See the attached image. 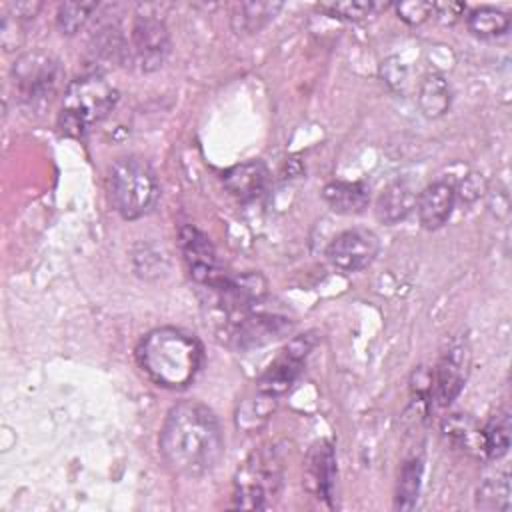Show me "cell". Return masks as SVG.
<instances>
[{
    "label": "cell",
    "mask_w": 512,
    "mask_h": 512,
    "mask_svg": "<svg viewBox=\"0 0 512 512\" xmlns=\"http://www.w3.org/2000/svg\"><path fill=\"white\" fill-rule=\"evenodd\" d=\"M284 452L276 442L254 448L244 462L236 468L232 506L242 510H266L270 508L284 486Z\"/></svg>",
    "instance_id": "3957f363"
},
{
    "label": "cell",
    "mask_w": 512,
    "mask_h": 512,
    "mask_svg": "<svg viewBox=\"0 0 512 512\" xmlns=\"http://www.w3.org/2000/svg\"><path fill=\"white\" fill-rule=\"evenodd\" d=\"M224 336L234 344L236 348H252L266 344L270 340H276L286 330H290V322L280 316H268V314H254L244 312L232 318L224 320Z\"/></svg>",
    "instance_id": "7c38bea8"
},
{
    "label": "cell",
    "mask_w": 512,
    "mask_h": 512,
    "mask_svg": "<svg viewBox=\"0 0 512 512\" xmlns=\"http://www.w3.org/2000/svg\"><path fill=\"white\" fill-rule=\"evenodd\" d=\"M118 102V90L102 74H86L66 86L58 128L66 136L80 138L90 126L104 120Z\"/></svg>",
    "instance_id": "277c9868"
},
{
    "label": "cell",
    "mask_w": 512,
    "mask_h": 512,
    "mask_svg": "<svg viewBox=\"0 0 512 512\" xmlns=\"http://www.w3.org/2000/svg\"><path fill=\"white\" fill-rule=\"evenodd\" d=\"M336 484V454L334 446L328 440H318L310 446L306 460H304V474L302 486L306 492L316 496L318 500L326 502L332 508Z\"/></svg>",
    "instance_id": "4fadbf2b"
},
{
    "label": "cell",
    "mask_w": 512,
    "mask_h": 512,
    "mask_svg": "<svg viewBox=\"0 0 512 512\" xmlns=\"http://www.w3.org/2000/svg\"><path fill=\"white\" fill-rule=\"evenodd\" d=\"M476 506L482 510H510V474L486 478L476 492Z\"/></svg>",
    "instance_id": "d4e9b609"
},
{
    "label": "cell",
    "mask_w": 512,
    "mask_h": 512,
    "mask_svg": "<svg viewBox=\"0 0 512 512\" xmlns=\"http://www.w3.org/2000/svg\"><path fill=\"white\" fill-rule=\"evenodd\" d=\"M432 6H434V2H422V0H406V2L394 4L398 18L412 26L428 20L432 16Z\"/></svg>",
    "instance_id": "83f0119b"
},
{
    "label": "cell",
    "mask_w": 512,
    "mask_h": 512,
    "mask_svg": "<svg viewBox=\"0 0 512 512\" xmlns=\"http://www.w3.org/2000/svg\"><path fill=\"white\" fill-rule=\"evenodd\" d=\"M510 448V412L498 410L482 426V450L490 460L502 458Z\"/></svg>",
    "instance_id": "603a6c76"
},
{
    "label": "cell",
    "mask_w": 512,
    "mask_h": 512,
    "mask_svg": "<svg viewBox=\"0 0 512 512\" xmlns=\"http://www.w3.org/2000/svg\"><path fill=\"white\" fill-rule=\"evenodd\" d=\"M416 200H418V192L414 184L406 178H398L380 192L374 208L376 218L388 226L398 224L404 218H408L412 210H416Z\"/></svg>",
    "instance_id": "9a60e30c"
},
{
    "label": "cell",
    "mask_w": 512,
    "mask_h": 512,
    "mask_svg": "<svg viewBox=\"0 0 512 512\" xmlns=\"http://www.w3.org/2000/svg\"><path fill=\"white\" fill-rule=\"evenodd\" d=\"M422 472L424 462L422 456H410L404 460L398 482H396V494H394V508L396 510H412L416 506L420 484H422Z\"/></svg>",
    "instance_id": "44dd1931"
},
{
    "label": "cell",
    "mask_w": 512,
    "mask_h": 512,
    "mask_svg": "<svg viewBox=\"0 0 512 512\" xmlns=\"http://www.w3.org/2000/svg\"><path fill=\"white\" fill-rule=\"evenodd\" d=\"M178 248L188 268V274L196 284L206 286L210 290H218L224 284L228 272L220 262L214 244L200 228L192 224L180 226Z\"/></svg>",
    "instance_id": "52a82bcc"
},
{
    "label": "cell",
    "mask_w": 512,
    "mask_h": 512,
    "mask_svg": "<svg viewBox=\"0 0 512 512\" xmlns=\"http://www.w3.org/2000/svg\"><path fill=\"white\" fill-rule=\"evenodd\" d=\"M468 30L478 38H496L508 32L510 14L492 6L474 8L466 18Z\"/></svg>",
    "instance_id": "cb8c5ba5"
},
{
    "label": "cell",
    "mask_w": 512,
    "mask_h": 512,
    "mask_svg": "<svg viewBox=\"0 0 512 512\" xmlns=\"http://www.w3.org/2000/svg\"><path fill=\"white\" fill-rule=\"evenodd\" d=\"M380 250L378 236L368 228H350L340 232L326 248L330 264L342 272H360L368 268Z\"/></svg>",
    "instance_id": "30bf717a"
},
{
    "label": "cell",
    "mask_w": 512,
    "mask_h": 512,
    "mask_svg": "<svg viewBox=\"0 0 512 512\" xmlns=\"http://www.w3.org/2000/svg\"><path fill=\"white\" fill-rule=\"evenodd\" d=\"M450 102H452V90L448 80L440 74H428L422 80L420 92H418L420 110L428 118H438L450 108Z\"/></svg>",
    "instance_id": "7402d4cb"
},
{
    "label": "cell",
    "mask_w": 512,
    "mask_h": 512,
    "mask_svg": "<svg viewBox=\"0 0 512 512\" xmlns=\"http://www.w3.org/2000/svg\"><path fill=\"white\" fill-rule=\"evenodd\" d=\"M470 346L466 338H454L432 370V398L438 406H448L464 388L470 370Z\"/></svg>",
    "instance_id": "9c48e42d"
},
{
    "label": "cell",
    "mask_w": 512,
    "mask_h": 512,
    "mask_svg": "<svg viewBox=\"0 0 512 512\" xmlns=\"http://www.w3.org/2000/svg\"><path fill=\"white\" fill-rule=\"evenodd\" d=\"M276 404H278V398L254 390V394L242 398L236 406V412H234L236 428L242 432L260 430L274 414Z\"/></svg>",
    "instance_id": "d6986e66"
},
{
    "label": "cell",
    "mask_w": 512,
    "mask_h": 512,
    "mask_svg": "<svg viewBox=\"0 0 512 512\" xmlns=\"http://www.w3.org/2000/svg\"><path fill=\"white\" fill-rule=\"evenodd\" d=\"M318 8L332 18L358 22V20H364V18L376 14L378 10L386 8V4H378V2H370V0H348V2H324Z\"/></svg>",
    "instance_id": "4316f807"
},
{
    "label": "cell",
    "mask_w": 512,
    "mask_h": 512,
    "mask_svg": "<svg viewBox=\"0 0 512 512\" xmlns=\"http://www.w3.org/2000/svg\"><path fill=\"white\" fill-rule=\"evenodd\" d=\"M316 342H318L316 332L294 336L284 346L280 356H276V360L258 376L254 390L274 398H280L282 394H286L302 374L304 362L312 352V348L316 346Z\"/></svg>",
    "instance_id": "ba28073f"
},
{
    "label": "cell",
    "mask_w": 512,
    "mask_h": 512,
    "mask_svg": "<svg viewBox=\"0 0 512 512\" xmlns=\"http://www.w3.org/2000/svg\"><path fill=\"white\" fill-rule=\"evenodd\" d=\"M98 8L96 2H64L56 12V24L62 34L72 36L84 28L92 12Z\"/></svg>",
    "instance_id": "484cf974"
},
{
    "label": "cell",
    "mask_w": 512,
    "mask_h": 512,
    "mask_svg": "<svg viewBox=\"0 0 512 512\" xmlns=\"http://www.w3.org/2000/svg\"><path fill=\"white\" fill-rule=\"evenodd\" d=\"M268 168L262 160H248L230 168L222 182L224 188L242 202L258 198L268 186Z\"/></svg>",
    "instance_id": "2e32d148"
},
{
    "label": "cell",
    "mask_w": 512,
    "mask_h": 512,
    "mask_svg": "<svg viewBox=\"0 0 512 512\" xmlns=\"http://www.w3.org/2000/svg\"><path fill=\"white\" fill-rule=\"evenodd\" d=\"M382 76L390 88H394L398 92L404 90L406 70L398 58H388L386 62H382Z\"/></svg>",
    "instance_id": "f1b7e54d"
},
{
    "label": "cell",
    "mask_w": 512,
    "mask_h": 512,
    "mask_svg": "<svg viewBox=\"0 0 512 512\" xmlns=\"http://www.w3.org/2000/svg\"><path fill=\"white\" fill-rule=\"evenodd\" d=\"M40 8H42L40 2H18V4H12V14L20 20L34 18Z\"/></svg>",
    "instance_id": "4dcf8cb0"
},
{
    "label": "cell",
    "mask_w": 512,
    "mask_h": 512,
    "mask_svg": "<svg viewBox=\"0 0 512 512\" xmlns=\"http://www.w3.org/2000/svg\"><path fill=\"white\" fill-rule=\"evenodd\" d=\"M322 196L326 200V204L336 212V214H344V216H352V214H360L364 212V208L370 202V188L366 182L354 180H334L328 182L322 190Z\"/></svg>",
    "instance_id": "e0dca14e"
},
{
    "label": "cell",
    "mask_w": 512,
    "mask_h": 512,
    "mask_svg": "<svg viewBox=\"0 0 512 512\" xmlns=\"http://www.w3.org/2000/svg\"><path fill=\"white\" fill-rule=\"evenodd\" d=\"M136 360L156 386L182 390L200 372L204 348L194 334L174 326H162L142 336L136 348Z\"/></svg>",
    "instance_id": "7a4b0ae2"
},
{
    "label": "cell",
    "mask_w": 512,
    "mask_h": 512,
    "mask_svg": "<svg viewBox=\"0 0 512 512\" xmlns=\"http://www.w3.org/2000/svg\"><path fill=\"white\" fill-rule=\"evenodd\" d=\"M464 12H466V4H462V2H434V6H432V14L442 24L458 22Z\"/></svg>",
    "instance_id": "f546056e"
},
{
    "label": "cell",
    "mask_w": 512,
    "mask_h": 512,
    "mask_svg": "<svg viewBox=\"0 0 512 512\" xmlns=\"http://www.w3.org/2000/svg\"><path fill=\"white\" fill-rule=\"evenodd\" d=\"M12 78L22 104L28 108H44L58 94L64 70L52 54L30 50L14 62Z\"/></svg>",
    "instance_id": "8992f818"
},
{
    "label": "cell",
    "mask_w": 512,
    "mask_h": 512,
    "mask_svg": "<svg viewBox=\"0 0 512 512\" xmlns=\"http://www.w3.org/2000/svg\"><path fill=\"white\" fill-rule=\"evenodd\" d=\"M132 52L142 72L162 68L170 54V32L154 14L136 16L132 24Z\"/></svg>",
    "instance_id": "8fae6325"
},
{
    "label": "cell",
    "mask_w": 512,
    "mask_h": 512,
    "mask_svg": "<svg viewBox=\"0 0 512 512\" xmlns=\"http://www.w3.org/2000/svg\"><path fill=\"white\" fill-rule=\"evenodd\" d=\"M442 434L460 450L468 454L484 456L482 450V426L466 414H450L442 420Z\"/></svg>",
    "instance_id": "ffe728a7"
},
{
    "label": "cell",
    "mask_w": 512,
    "mask_h": 512,
    "mask_svg": "<svg viewBox=\"0 0 512 512\" xmlns=\"http://www.w3.org/2000/svg\"><path fill=\"white\" fill-rule=\"evenodd\" d=\"M282 6H284L282 2H270V0L240 2L234 6V12H232V28L238 34H258L264 26H268L278 16Z\"/></svg>",
    "instance_id": "ac0fdd59"
},
{
    "label": "cell",
    "mask_w": 512,
    "mask_h": 512,
    "mask_svg": "<svg viewBox=\"0 0 512 512\" xmlns=\"http://www.w3.org/2000/svg\"><path fill=\"white\" fill-rule=\"evenodd\" d=\"M456 204V186L450 180H434L422 192H418L416 212L422 228L438 230L442 228Z\"/></svg>",
    "instance_id": "5bb4252c"
},
{
    "label": "cell",
    "mask_w": 512,
    "mask_h": 512,
    "mask_svg": "<svg viewBox=\"0 0 512 512\" xmlns=\"http://www.w3.org/2000/svg\"><path fill=\"white\" fill-rule=\"evenodd\" d=\"M110 200L124 220H138L154 210L160 184L154 168L138 156L118 158L108 176Z\"/></svg>",
    "instance_id": "5b68a950"
},
{
    "label": "cell",
    "mask_w": 512,
    "mask_h": 512,
    "mask_svg": "<svg viewBox=\"0 0 512 512\" xmlns=\"http://www.w3.org/2000/svg\"><path fill=\"white\" fill-rule=\"evenodd\" d=\"M158 448L164 464L178 476L202 478L224 454V436L216 414L202 402H176L162 424Z\"/></svg>",
    "instance_id": "6da1fadb"
}]
</instances>
